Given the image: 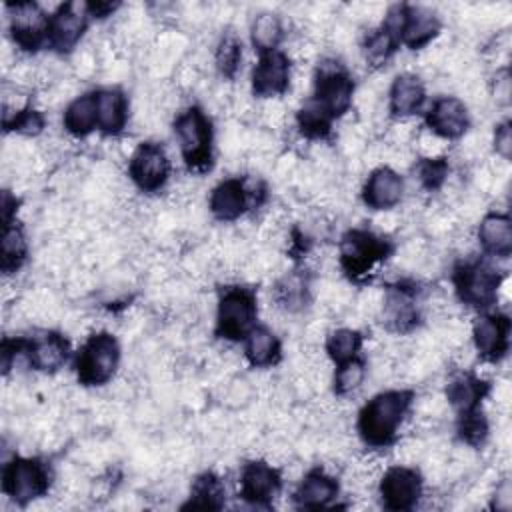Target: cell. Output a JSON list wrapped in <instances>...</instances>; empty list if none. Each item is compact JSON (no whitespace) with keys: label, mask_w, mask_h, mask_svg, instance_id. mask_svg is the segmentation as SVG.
I'll use <instances>...</instances> for the list:
<instances>
[{"label":"cell","mask_w":512,"mask_h":512,"mask_svg":"<svg viewBox=\"0 0 512 512\" xmlns=\"http://www.w3.org/2000/svg\"><path fill=\"white\" fill-rule=\"evenodd\" d=\"M410 390H386L364 404L358 414V432L374 448L388 446L396 440L398 428L412 406Z\"/></svg>","instance_id":"obj_1"},{"label":"cell","mask_w":512,"mask_h":512,"mask_svg":"<svg viewBox=\"0 0 512 512\" xmlns=\"http://www.w3.org/2000/svg\"><path fill=\"white\" fill-rule=\"evenodd\" d=\"M174 132L180 144V152L190 170L204 172L212 164V124L208 116L192 106L176 116Z\"/></svg>","instance_id":"obj_2"},{"label":"cell","mask_w":512,"mask_h":512,"mask_svg":"<svg viewBox=\"0 0 512 512\" xmlns=\"http://www.w3.org/2000/svg\"><path fill=\"white\" fill-rule=\"evenodd\" d=\"M120 362L118 340L108 332L92 334L78 352L76 374L84 386L106 384Z\"/></svg>","instance_id":"obj_3"},{"label":"cell","mask_w":512,"mask_h":512,"mask_svg":"<svg viewBox=\"0 0 512 512\" xmlns=\"http://www.w3.org/2000/svg\"><path fill=\"white\" fill-rule=\"evenodd\" d=\"M256 296L250 288H226L218 300L216 334L226 340H242L254 328Z\"/></svg>","instance_id":"obj_4"},{"label":"cell","mask_w":512,"mask_h":512,"mask_svg":"<svg viewBox=\"0 0 512 512\" xmlns=\"http://www.w3.org/2000/svg\"><path fill=\"white\" fill-rule=\"evenodd\" d=\"M390 252L392 246L382 236L368 230H350L340 242V264L352 280H360Z\"/></svg>","instance_id":"obj_5"},{"label":"cell","mask_w":512,"mask_h":512,"mask_svg":"<svg viewBox=\"0 0 512 512\" xmlns=\"http://www.w3.org/2000/svg\"><path fill=\"white\" fill-rule=\"evenodd\" d=\"M354 82L350 74L336 62H324L318 68L314 82V98L310 100L326 118L334 120L352 106Z\"/></svg>","instance_id":"obj_6"},{"label":"cell","mask_w":512,"mask_h":512,"mask_svg":"<svg viewBox=\"0 0 512 512\" xmlns=\"http://www.w3.org/2000/svg\"><path fill=\"white\" fill-rule=\"evenodd\" d=\"M500 284L502 274L486 260L464 262L454 270V286L460 300L476 308L492 306Z\"/></svg>","instance_id":"obj_7"},{"label":"cell","mask_w":512,"mask_h":512,"mask_svg":"<svg viewBox=\"0 0 512 512\" xmlns=\"http://www.w3.org/2000/svg\"><path fill=\"white\" fill-rule=\"evenodd\" d=\"M50 472L36 458H14L4 466L2 490L16 504H28L48 492Z\"/></svg>","instance_id":"obj_8"},{"label":"cell","mask_w":512,"mask_h":512,"mask_svg":"<svg viewBox=\"0 0 512 512\" xmlns=\"http://www.w3.org/2000/svg\"><path fill=\"white\" fill-rule=\"evenodd\" d=\"M128 172L132 182L142 192L160 190L170 176V160L162 146L154 142H142L128 164Z\"/></svg>","instance_id":"obj_9"},{"label":"cell","mask_w":512,"mask_h":512,"mask_svg":"<svg viewBox=\"0 0 512 512\" xmlns=\"http://www.w3.org/2000/svg\"><path fill=\"white\" fill-rule=\"evenodd\" d=\"M380 496L388 510H410L422 496V478L414 468L392 466L380 480Z\"/></svg>","instance_id":"obj_10"},{"label":"cell","mask_w":512,"mask_h":512,"mask_svg":"<svg viewBox=\"0 0 512 512\" xmlns=\"http://www.w3.org/2000/svg\"><path fill=\"white\" fill-rule=\"evenodd\" d=\"M88 16L86 4H62L48 20V44L58 52H70L82 38Z\"/></svg>","instance_id":"obj_11"},{"label":"cell","mask_w":512,"mask_h":512,"mask_svg":"<svg viewBox=\"0 0 512 512\" xmlns=\"http://www.w3.org/2000/svg\"><path fill=\"white\" fill-rule=\"evenodd\" d=\"M10 30L14 42L24 50H36L44 38H48L50 16L34 2L10 4Z\"/></svg>","instance_id":"obj_12"},{"label":"cell","mask_w":512,"mask_h":512,"mask_svg":"<svg viewBox=\"0 0 512 512\" xmlns=\"http://www.w3.org/2000/svg\"><path fill=\"white\" fill-rule=\"evenodd\" d=\"M290 86V62L286 54L272 50L258 58L252 72V90L260 98L282 96Z\"/></svg>","instance_id":"obj_13"},{"label":"cell","mask_w":512,"mask_h":512,"mask_svg":"<svg viewBox=\"0 0 512 512\" xmlns=\"http://www.w3.org/2000/svg\"><path fill=\"white\" fill-rule=\"evenodd\" d=\"M282 488L280 472L266 462H248L240 474V496L254 504H270Z\"/></svg>","instance_id":"obj_14"},{"label":"cell","mask_w":512,"mask_h":512,"mask_svg":"<svg viewBox=\"0 0 512 512\" xmlns=\"http://www.w3.org/2000/svg\"><path fill=\"white\" fill-rule=\"evenodd\" d=\"M468 124H470L468 108L462 100L454 96L438 98L426 114L428 130L440 140H454L464 136V132L468 130Z\"/></svg>","instance_id":"obj_15"},{"label":"cell","mask_w":512,"mask_h":512,"mask_svg":"<svg viewBox=\"0 0 512 512\" xmlns=\"http://www.w3.org/2000/svg\"><path fill=\"white\" fill-rule=\"evenodd\" d=\"M472 338L478 354L484 360L498 362L510 346V320L504 314H486L474 322Z\"/></svg>","instance_id":"obj_16"},{"label":"cell","mask_w":512,"mask_h":512,"mask_svg":"<svg viewBox=\"0 0 512 512\" xmlns=\"http://www.w3.org/2000/svg\"><path fill=\"white\" fill-rule=\"evenodd\" d=\"M256 194L262 196L264 188L256 192V188L250 190L240 178H228L212 190L210 212L222 222H232L246 212L248 204L256 198Z\"/></svg>","instance_id":"obj_17"},{"label":"cell","mask_w":512,"mask_h":512,"mask_svg":"<svg viewBox=\"0 0 512 512\" xmlns=\"http://www.w3.org/2000/svg\"><path fill=\"white\" fill-rule=\"evenodd\" d=\"M384 324L394 332H410L418 324L416 290L406 284H394L382 298Z\"/></svg>","instance_id":"obj_18"},{"label":"cell","mask_w":512,"mask_h":512,"mask_svg":"<svg viewBox=\"0 0 512 512\" xmlns=\"http://www.w3.org/2000/svg\"><path fill=\"white\" fill-rule=\"evenodd\" d=\"M402 192L404 182L400 174L388 166H380L368 176L362 198L372 210H390L400 202Z\"/></svg>","instance_id":"obj_19"},{"label":"cell","mask_w":512,"mask_h":512,"mask_svg":"<svg viewBox=\"0 0 512 512\" xmlns=\"http://www.w3.org/2000/svg\"><path fill=\"white\" fill-rule=\"evenodd\" d=\"M24 354L32 368L54 372L68 360V340L58 332H46L38 338L26 340Z\"/></svg>","instance_id":"obj_20"},{"label":"cell","mask_w":512,"mask_h":512,"mask_svg":"<svg viewBox=\"0 0 512 512\" xmlns=\"http://www.w3.org/2000/svg\"><path fill=\"white\" fill-rule=\"evenodd\" d=\"M426 100V90L422 80L416 74L404 72L398 74L390 86V94H388V104H390V112L398 118L410 116L414 112H418L422 108Z\"/></svg>","instance_id":"obj_21"},{"label":"cell","mask_w":512,"mask_h":512,"mask_svg":"<svg viewBox=\"0 0 512 512\" xmlns=\"http://www.w3.org/2000/svg\"><path fill=\"white\" fill-rule=\"evenodd\" d=\"M440 32V20L434 12L426 8H404V22L400 32V44H406L408 48L416 50L432 42V38Z\"/></svg>","instance_id":"obj_22"},{"label":"cell","mask_w":512,"mask_h":512,"mask_svg":"<svg viewBox=\"0 0 512 512\" xmlns=\"http://www.w3.org/2000/svg\"><path fill=\"white\" fill-rule=\"evenodd\" d=\"M482 248L494 258H508L512 252V222L508 214H486L478 228Z\"/></svg>","instance_id":"obj_23"},{"label":"cell","mask_w":512,"mask_h":512,"mask_svg":"<svg viewBox=\"0 0 512 512\" xmlns=\"http://www.w3.org/2000/svg\"><path fill=\"white\" fill-rule=\"evenodd\" d=\"M96 114L98 128L104 134H118L128 120V102L122 90L118 88H102L96 90Z\"/></svg>","instance_id":"obj_24"},{"label":"cell","mask_w":512,"mask_h":512,"mask_svg":"<svg viewBox=\"0 0 512 512\" xmlns=\"http://www.w3.org/2000/svg\"><path fill=\"white\" fill-rule=\"evenodd\" d=\"M338 496V482L324 470H310L300 482L294 500L302 508H324Z\"/></svg>","instance_id":"obj_25"},{"label":"cell","mask_w":512,"mask_h":512,"mask_svg":"<svg viewBox=\"0 0 512 512\" xmlns=\"http://www.w3.org/2000/svg\"><path fill=\"white\" fill-rule=\"evenodd\" d=\"M486 394L488 384L470 372L454 376L446 388V398L458 416L476 410Z\"/></svg>","instance_id":"obj_26"},{"label":"cell","mask_w":512,"mask_h":512,"mask_svg":"<svg viewBox=\"0 0 512 512\" xmlns=\"http://www.w3.org/2000/svg\"><path fill=\"white\" fill-rule=\"evenodd\" d=\"M244 340H246L244 352H246V358L252 366L268 368V366H272L280 360V354H282L280 340L266 326H254L246 334Z\"/></svg>","instance_id":"obj_27"},{"label":"cell","mask_w":512,"mask_h":512,"mask_svg":"<svg viewBox=\"0 0 512 512\" xmlns=\"http://www.w3.org/2000/svg\"><path fill=\"white\" fill-rule=\"evenodd\" d=\"M64 128L72 136H86L94 128H98L96 114V94L88 92L74 98L64 110Z\"/></svg>","instance_id":"obj_28"},{"label":"cell","mask_w":512,"mask_h":512,"mask_svg":"<svg viewBox=\"0 0 512 512\" xmlns=\"http://www.w3.org/2000/svg\"><path fill=\"white\" fill-rule=\"evenodd\" d=\"M224 504V486L220 478L212 472H204L198 476L192 484L190 500L184 504V508H208V510H218Z\"/></svg>","instance_id":"obj_29"},{"label":"cell","mask_w":512,"mask_h":512,"mask_svg":"<svg viewBox=\"0 0 512 512\" xmlns=\"http://www.w3.org/2000/svg\"><path fill=\"white\" fill-rule=\"evenodd\" d=\"M26 236L22 228L14 222L4 224V234H2V270L4 274L16 272L24 260H26Z\"/></svg>","instance_id":"obj_30"},{"label":"cell","mask_w":512,"mask_h":512,"mask_svg":"<svg viewBox=\"0 0 512 512\" xmlns=\"http://www.w3.org/2000/svg\"><path fill=\"white\" fill-rule=\"evenodd\" d=\"M282 36H284V28H282V22L276 14L264 12V14H258L254 18V22H252V44L260 54L276 50Z\"/></svg>","instance_id":"obj_31"},{"label":"cell","mask_w":512,"mask_h":512,"mask_svg":"<svg viewBox=\"0 0 512 512\" xmlns=\"http://www.w3.org/2000/svg\"><path fill=\"white\" fill-rule=\"evenodd\" d=\"M360 346H362V334L352 328H338L330 332V336L326 338V352L336 364L356 358Z\"/></svg>","instance_id":"obj_32"},{"label":"cell","mask_w":512,"mask_h":512,"mask_svg":"<svg viewBox=\"0 0 512 512\" xmlns=\"http://www.w3.org/2000/svg\"><path fill=\"white\" fill-rule=\"evenodd\" d=\"M400 44V40H398V36L390 30V28H386L384 24L378 28V30H374L370 36H368V40H366V60L372 64V66H382L392 54H394V50H396V46Z\"/></svg>","instance_id":"obj_33"},{"label":"cell","mask_w":512,"mask_h":512,"mask_svg":"<svg viewBox=\"0 0 512 512\" xmlns=\"http://www.w3.org/2000/svg\"><path fill=\"white\" fill-rule=\"evenodd\" d=\"M242 60V44L234 34H224L216 48V68L224 78H234Z\"/></svg>","instance_id":"obj_34"},{"label":"cell","mask_w":512,"mask_h":512,"mask_svg":"<svg viewBox=\"0 0 512 512\" xmlns=\"http://www.w3.org/2000/svg\"><path fill=\"white\" fill-rule=\"evenodd\" d=\"M366 376V364L358 356L352 360H346L336 366L334 372V392L338 396H346L352 390H356Z\"/></svg>","instance_id":"obj_35"},{"label":"cell","mask_w":512,"mask_h":512,"mask_svg":"<svg viewBox=\"0 0 512 512\" xmlns=\"http://www.w3.org/2000/svg\"><path fill=\"white\" fill-rule=\"evenodd\" d=\"M458 434L470 446H480L488 436V422L486 416L476 408L472 412L460 414L458 420Z\"/></svg>","instance_id":"obj_36"},{"label":"cell","mask_w":512,"mask_h":512,"mask_svg":"<svg viewBox=\"0 0 512 512\" xmlns=\"http://www.w3.org/2000/svg\"><path fill=\"white\" fill-rule=\"evenodd\" d=\"M416 176L418 182L426 188V190H438L448 176V162L440 156L434 158H422L416 166Z\"/></svg>","instance_id":"obj_37"},{"label":"cell","mask_w":512,"mask_h":512,"mask_svg":"<svg viewBox=\"0 0 512 512\" xmlns=\"http://www.w3.org/2000/svg\"><path fill=\"white\" fill-rule=\"evenodd\" d=\"M298 128L304 136L308 138H324L330 132V118H326L316 106H312L310 102L298 112L296 116Z\"/></svg>","instance_id":"obj_38"},{"label":"cell","mask_w":512,"mask_h":512,"mask_svg":"<svg viewBox=\"0 0 512 512\" xmlns=\"http://www.w3.org/2000/svg\"><path fill=\"white\" fill-rule=\"evenodd\" d=\"M4 128L26 134V136H36L44 128V118L40 112L30 108L16 110L12 112V116H4Z\"/></svg>","instance_id":"obj_39"},{"label":"cell","mask_w":512,"mask_h":512,"mask_svg":"<svg viewBox=\"0 0 512 512\" xmlns=\"http://www.w3.org/2000/svg\"><path fill=\"white\" fill-rule=\"evenodd\" d=\"M494 148L502 156V160L510 158L512 152V134H510V122H502L496 126L494 132Z\"/></svg>","instance_id":"obj_40"},{"label":"cell","mask_w":512,"mask_h":512,"mask_svg":"<svg viewBox=\"0 0 512 512\" xmlns=\"http://www.w3.org/2000/svg\"><path fill=\"white\" fill-rule=\"evenodd\" d=\"M508 96H510V78H508V72H502V78L496 80V100L508 102Z\"/></svg>","instance_id":"obj_41"}]
</instances>
